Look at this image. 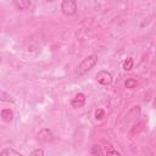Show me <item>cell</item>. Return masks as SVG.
I'll return each mask as SVG.
<instances>
[{
  "mask_svg": "<svg viewBox=\"0 0 156 156\" xmlns=\"http://www.w3.org/2000/svg\"><path fill=\"white\" fill-rule=\"evenodd\" d=\"M0 116L1 118L5 121V122H11L13 119V112L10 110V108H4L1 112H0Z\"/></svg>",
  "mask_w": 156,
  "mask_h": 156,
  "instance_id": "7",
  "label": "cell"
},
{
  "mask_svg": "<svg viewBox=\"0 0 156 156\" xmlns=\"http://www.w3.org/2000/svg\"><path fill=\"white\" fill-rule=\"evenodd\" d=\"M90 152H91L93 155H102V150H101V147H100L99 145H94V146H91Z\"/></svg>",
  "mask_w": 156,
  "mask_h": 156,
  "instance_id": "12",
  "label": "cell"
},
{
  "mask_svg": "<svg viewBox=\"0 0 156 156\" xmlns=\"http://www.w3.org/2000/svg\"><path fill=\"white\" fill-rule=\"evenodd\" d=\"M0 155H15V156H21L20 151H16L13 149H4L2 151H0Z\"/></svg>",
  "mask_w": 156,
  "mask_h": 156,
  "instance_id": "9",
  "label": "cell"
},
{
  "mask_svg": "<svg viewBox=\"0 0 156 156\" xmlns=\"http://www.w3.org/2000/svg\"><path fill=\"white\" fill-rule=\"evenodd\" d=\"M124 85H126V88H128V89H133V88H135V87L138 85V82H136L135 79H133V78H129V79L126 80Z\"/></svg>",
  "mask_w": 156,
  "mask_h": 156,
  "instance_id": "10",
  "label": "cell"
},
{
  "mask_svg": "<svg viewBox=\"0 0 156 156\" xmlns=\"http://www.w3.org/2000/svg\"><path fill=\"white\" fill-rule=\"evenodd\" d=\"M105 151H106V154H111V155H119V152H118L117 150H115L112 145H107V146L105 147Z\"/></svg>",
  "mask_w": 156,
  "mask_h": 156,
  "instance_id": "13",
  "label": "cell"
},
{
  "mask_svg": "<svg viewBox=\"0 0 156 156\" xmlns=\"http://www.w3.org/2000/svg\"><path fill=\"white\" fill-rule=\"evenodd\" d=\"M98 62V56L96 55H89L87 56L85 58H83V61L78 65V68H77V76H83L88 71H90L95 63Z\"/></svg>",
  "mask_w": 156,
  "mask_h": 156,
  "instance_id": "1",
  "label": "cell"
},
{
  "mask_svg": "<svg viewBox=\"0 0 156 156\" xmlns=\"http://www.w3.org/2000/svg\"><path fill=\"white\" fill-rule=\"evenodd\" d=\"M38 139H39L40 141L49 143V141H52L54 134H52V132H51L49 128H43V129L39 130V133H38Z\"/></svg>",
  "mask_w": 156,
  "mask_h": 156,
  "instance_id": "4",
  "label": "cell"
},
{
  "mask_svg": "<svg viewBox=\"0 0 156 156\" xmlns=\"http://www.w3.org/2000/svg\"><path fill=\"white\" fill-rule=\"evenodd\" d=\"M0 100L1 101H6V102H13L15 100L7 94V93H5V91H0Z\"/></svg>",
  "mask_w": 156,
  "mask_h": 156,
  "instance_id": "11",
  "label": "cell"
},
{
  "mask_svg": "<svg viewBox=\"0 0 156 156\" xmlns=\"http://www.w3.org/2000/svg\"><path fill=\"white\" fill-rule=\"evenodd\" d=\"M61 11L66 16H73L77 12V4L74 0H62Z\"/></svg>",
  "mask_w": 156,
  "mask_h": 156,
  "instance_id": "2",
  "label": "cell"
},
{
  "mask_svg": "<svg viewBox=\"0 0 156 156\" xmlns=\"http://www.w3.org/2000/svg\"><path fill=\"white\" fill-rule=\"evenodd\" d=\"M48 1H52V0H48Z\"/></svg>",
  "mask_w": 156,
  "mask_h": 156,
  "instance_id": "17",
  "label": "cell"
},
{
  "mask_svg": "<svg viewBox=\"0 0 156 156\" xmlns=\"http://www.w3.org/2000/svg\"><path fill=\"white\" fill-rule=\"evenodd\" d=\"M104 117H105V111L102 108H98L95 111V118L96 119H102Z\"/></svg>",
  "mask_w": 156,
  "mask_h": 156,
  "instance_id": "14",
  "label": "cell"
},
{
  "mask_svg": "<svg viewBox=\"0 0 156 156\" xmlns=\"http://www.w3.org/2000/svg\"><path fill=\"white\" fill-rule=\"evenodd\" d=\"M133 65H134V61L132 57H128L124 62H123V69L124 71H130L133 68Z\"/></svg>",
  "mask_w": 156,
  "mask_h": 156,
  "instance_id": "8",
  "label": "cell"
},
{
  "mask_svg": "<svg viewBox=\"0 0 156 156\" xmlns=\"http://www.w3.org/2000/svg\"><path fill=\"white\" fill-rule=\"evenodd\" d=\"M12 4L13 6L20 10V11H24V10H28L32 5V1L30 0H12Z\"/></svg>",
  "mask_w": 156,
  "mask_h": 156,
  "instance_id": "6",
  "label": "cell"
},
{
  "mask_svg": "<svg viewBox=\"0 0 156 156\" xmlns=\"http://www.w3.org/2000/svg\"><path fill=\"white\" fill-rule=\"evenodd\" d=\"M84 104H85V96H84L83 93L76 94V96L71 100V105H72L73 108H80V107L84 106Z\"/></svg>",
  "mask_w": 156,
  "mask_h": 156,
  "instance_id": "5",
  "label": "cell"
},
{
  "mask_svg": "<svg viewBox=\"0 0 156 156\" xmlns=\"http://www.w3.org/2000/svg\"><path fill=\"white\" fill-rule=\"evenodd\" d=\"M0 63H1V57H0Z\"/></svg>",
  "mask_w": 156,
  "mask_h": 156,
  "instance_id": "16",
  "label": "cell"
},
{
  "mask_svg": "<svg viewBox=\"0 0 156 156\" xmlns=\"http://www.w3.org/2000/svg\"><path fill=\"white\" fill-rule=\"evenodd\" d=\"M95 78H96V80L100 83V84H102V85H108V84H111V82H112V74L110 73V72H107V71H99L98 73H96V76H95Z\"/></svg>",
  "mask_w": 156,
  "mask_h": 156,
  "instance_id": "3",
  "label": "cell"
},
{
  "mask_svg": "<svg viewBox=\"0 0 156 156\" xmlns=\"http://www.w3.org/2000/svg\"><path fill=\"white\" fill-rule=\"evenodd\" d=\"M30 155H44V151L43 150H34L30 152Z\"/></svg>",
  "mask_w": 156,
  "mask_h": 156,
  "instance_id": "15",
  "label": "cell"
}]
</instances>
